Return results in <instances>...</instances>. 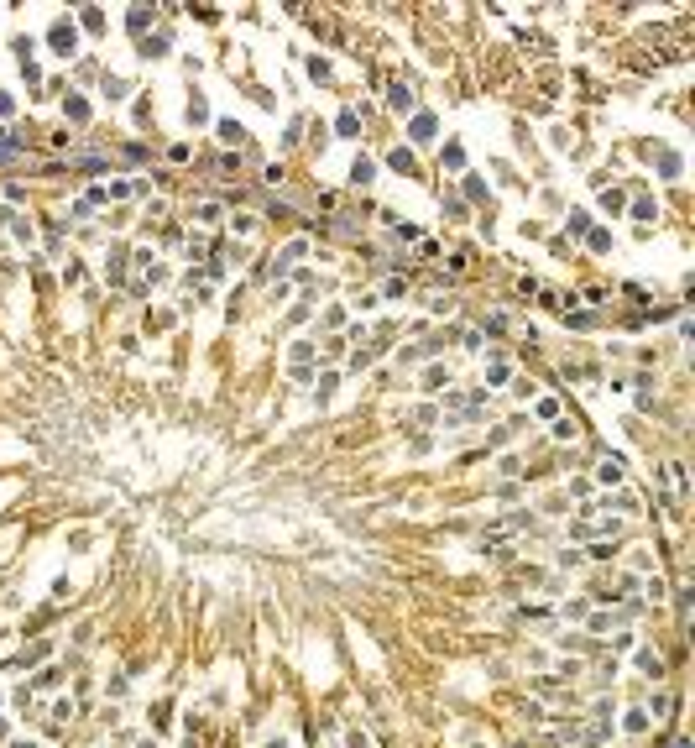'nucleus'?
<instances>
[{"mask_svg":"<svg viewBox=\"0 0 695 748\" xmlns=\"http://www.w3.org/2000/svg\"><path fill=\"white\" fill-rule=\"evenodd\" d=\"M11 748H37V743H11Z\"/></svg>","mask_w":695,"mask_h":748,"instance_id":"f257e3e1","label":"nucleus"}]
</instances>
